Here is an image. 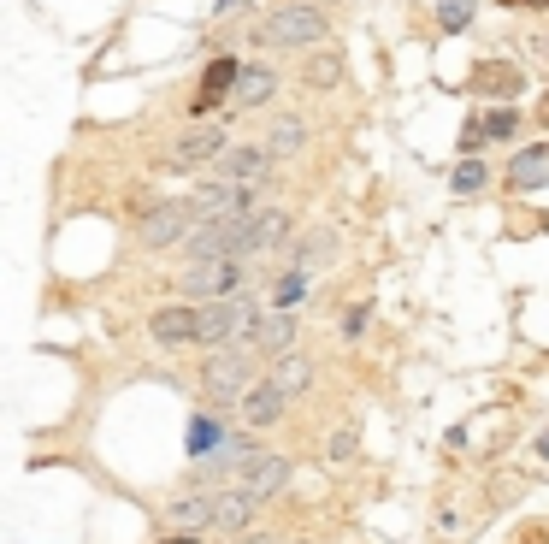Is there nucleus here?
<instances>
[{"label":"nucleus","mask_w":549,"mask_h":544,"mask_svg":"<svg viewBox=\"0 0 549 544\" xmlns=\"http://www.w3.org/2000/svg\"><path fill=\"white\" fill-rule=\"evenodd\" d=\"M266 314H260V302L254 296H213V302H201V338L207 349H225V343H248L254 338V326H260Z\"/></svg>","instance_id":"f257e3e1"},{"label":"nucleus","mask_w":549,"mask_h":544,"mask_svg":"<svg viewBox=\"0 0 549 544\" xmlns=\"http://www.w3.org/2000/svg\"><path fill=\"white\" fill-rule=\"evenodd\" d=\"M284 403H290V391H284L278 379H260L243 397V420L248 426H272V420H284Z\"/></svg>","instance_id":"ddd939ff"},{"label":"nucleus","mask_w":549,"mask_h":544,"mask_svg":"<svg viewBox=\"0 0 549 544\" xmlns=\"http://www.w3.org/2000/svg\"><path fill=\"white\" fill-rule=\"evenodd\" d=\"M366 308H372V302H355V308H349V320H343V332H349V338L366 326Z\"/></svg>","instance_id":"c756f323"},{"label":"nucleus","mask_w":549,"mask_h":544,"mask_svg":"<svg viewBox=\"0 0 549 544\" xmlns=\"http://www.w3.org/2000/svg\"><path fill=\"white\" fill-rule=\"evenodd\" d=\"M272 89H278V77L266 66H243V77H237V89H231V113H243V107H260V101H272Z\"/></svg>","instance_id":"2eb2a0df"},{"label":"nucleus","mask_w":549,"mask_h":544,"mask_svg":"<svg viewBox=\"0 0 549 544\" xmlns=\"http://www.w3.org/2000/svg\"><path fill=\"white\" fill-rule=\"evenodd\" d=\"M172 527H189V533H201V527H213V515H219V491H201V497H178L172 509Z\"/></svg>","instance_id":"f3484780"},{"label":"nucleus","mask_w":549,"mask_h":544,"mask_svg":"<svg viewBox=\"0 0 549 544\" xmlns=\"http://www.w3.org/2000/svg\"><path fill=\"white\" fill-rule=\"evenodd\" d=\"M538 456H544V462H549V432H544V438H538Z\"/></svg>","instance_id":"2f4dec72"},{"label":"nucleus","mask_w":549,"mask_h":544,"mask_svg":"<svg viewBox=\"0 0 549 544\" xmlns=\"http://www.w3.org/2000/svg\"><path fill=\"white\" fill-rule=\"evenodd\" d=\"M302 142H307L302 119H278V125H272V131H266V148H272V160H278V154H296V148H302Z\"/></svg>","instance_id":"b1692460"},{"label":"nucleus","mask_w":549,"mask_h":544,"mask_svg":"<svg viewBox=\"0 0 549 544\" xmlns=\"http://www.w3.org/2000/svg\"><path fill=\"white\" fill-rule=\"evenodd\" d=\"M248 544H284V539H248Z\"/></svg>","instance_id":"72a5a7b5"},{"label":"nucleus","mask_w":549,"mask_h":544,"mask_svg":"<svg viewBox=\"0 0 549 544\" xmlns=\"http://www.w3.org/2000/svg\"><path fill=\"white\" fill-rule=\"evenodd\" d=\"M302 302V272L290 267V278H278V290H272V308H296Z\"/></svg>","instance_id":"bb28decb"},{"label":"nucleus","mask_w":549,"mask_h":544,"mask_svg":"<svg viewBox=\"0 0 549 544\" xmlns=\"http://www.w3.org/2000/svg\"><path fill=\"white\" fill-rule=\"evenodd\" d=\"M325 30H331V18H325L319 6H284V12L266 18V42H272V48H307V42H319Z\"/></svg>","instance_id":"39448f33"},{"label":"nucleus","mask_w":549,"mask_h":544,"mask_svg":"<svg viewBox=\"0 0 549 544\" xmlns=\"http://www.w3.org/2000/svg\"><path fill=\"white\" fill-rule=\"evenodd\" d=\"M166 544H201V539H195L189 527H172V539H166Z\"/></svg>","instance_id":"7c9ffc66"},{"label":"nucleus","mask_w":549,"mask_h":544,"mask_svg":"<svg viewBox=\"0 0 549 544\" xmlns=\"http://www.w3.org/2000/svg\"><path fill=\"white\" fill-rule=\"evenodd\" d=\"M485 142H490V136H485V119H467V125H461V148H467V154H479Z\"/></svg>","instance_id":"c85d7f7f"},{"label":"nucleus","mask_w":549,"mask_h":544,"mask_svg":"<svg viewBox=\"0 0 549 544\" xmlns=\"http://www.w3.org/2000/svg\"><path fill=\"white\" fill-rule=\"evenodd\" d=\"M148 332L160 343H195L201 338V308H189V302H166V308H154L148 314Z\"/></svg>","instance_id":"1a4fd4ad"},{"label":"nucleus","mask_w":549,"mask_h":544,"mask_svg":"<svg viewBox=\"0 0 549 544\" xmlns=\"http://www.w3.org/2000/svg\"><path fill=\"white\" fill-rule=\"evenodd\" d=\"M266 160H272V148H225L219 166H213V178H225V184H260Z\"/></svg>","instance_id":"f8f14e48"},{"label":"nucleus","mask_w":549,"mask_h":544,"mask_svg":"<svg viewBox=\"0 0 549 544\" xmlns=\"http://www.w3.org/2000/svg\"><path fill=\"white\" fill-rule=\"evenodd\" d=\"M201 391L219 397V403H243L248 391H254V355H243V343H225L219 355H207Z\"/></svg>","instance_id":"f03ea898"},{"label":"nucleus","mask_w":549,"mask_h":544,"mask_svg":"<svg viewBox=\"0 0 549 544\" xmlns=\"http://www.w3.org/2000/svg\"><path fill=\"white\" fill-rule=\"evenodd\" d=\"M325 456H331V462H349V456H355V426H343V432L325 444Z\"/></svg>","instance_id":"cd10ccee"},{"label":"nucleus","mask_w":549,"mask_h":544,"mask_svg":"<svg viewBox=\"0 0 549 544\" xmlns=\"http://www.w3.org/2000/svg\"><path fill=\"white\" fill-rule=\"evenodd\" d=\"M201 219H195V202H160L154 213H142V225H136V243L142 249H172L178 237H189Z\"/></svg>","instance_id":"20e7f679"},{"label":"nucleus","mask_w":549,"mask_h":544,"mask_svg":"<svg viewBox=\"0 0 549 544\" xmlns=\"http://www.w3.org/2000/svg\"><path fill=\"white\" fill-rule=\"evenodd\" d=\"M237 544H248V539H237Z\"/></svg>","instance_id":"f704fd0d"},{"label":"nucleus","mask_w":549,"mask_h":544,"mask_svg":"<svg viewBox=\"0 0 549 544\" xmlns=\"http://www.w3.org/2000/svg\"><path fill=\"white\" fill-rule=\"evenodd\" d=\"M248 462H254V438L237 432V438H219V456H201L189 474L195 479H225V474H243Z\"/></svg>","instance_id":"9d476101"},{"label":"nucleus","mask_w":549,"mask_h":544,"mask_svg":"<svg viewBox=\"0 0 549 544\" xmlns=\"http://www.w3.org/2000/svg\"><path fill=\"white\" fill-rule=\"evenodd\" d=\"M473 95H520V71L508 60H490V66L473 71Z\"/></svg>","instance_id":"aec40b11"},{"label":"nucleus","mask_w":549,"mask_h":544,"mask_svg":"<svg viewBox=\"0 0 549 544\" xmlns=\"http://www.w3.org/2000/svg\"><path fill=\"white\" fill-rule=\"evenodd\" d=\"M508 184H514V190H544L549 184V148L544 142H532V148H520V154L508 160Z\"/></svg>","instance_id":"4468645a"},{"label":"nucleus","mask_w":549,"mask_h":544,"mask_svg":"<svg viewBox=\"0 0 549 544\" xmlns=\"http://www.w3.org/2000/svg\"><path fill=\"white\" fill-rule=\"evenodd\" d=\"M514 131H520V113H514V107H496V113H485V136H490V142H508Z\"/></svg>","instance_id":"a878e982"},{"label":"nucleus","mask_w":549,"mask_h":544,"mask_svg":"<svg viewBox=\"0 0 549 544\" xmlns=\"http://www.w3.org/2000/svg\"><path fill=\"white\" fill-rule=\"evenodd\" d=\"M437 24L455 36V30H467L473 24V0H437Z\"/></svg>","instance_id":"393cba45"},{"label":"nucleus","mask_w":549,"mask_h":544,"mask_svg":"<svg viewBox=\"0 0 549 544\" xmlns=\"http://www.w3.org/2000/svg\"><path fill=\"white\" fill-rule=\"evenodd\" d=\"M237 77H243V66H237V60H213V66H207V77H201V101H195V113H207V107L231 101Z\"/></svg>","instance_id":"dca6fc26"},{"label":"nucleus","mask_w":549,"mask_h":544,"mask_svg":"<svg viewBox=\"0 0 549 544\" xmlns=\"http://www.w3.org/2000/svg\"><path fill=\"white\" fill-rule=\"evenodd\" d=\"M272 379L290 391V397H302L307 385H313V361L307 355H278V367H272Z\"/></svg>","instance_id":"412c9836"},{"label":"nucleus","mask_w":549,"mask_h":544,"mask_svg":"<svg viewBox=\"0 0 549 544\" xmlns=\"http://www.w3.org/2000/svg\"><path fill=\"white\" fill-rule=\"evenodd\" d=\"M302 77H307V89H337L343 83V60L337 54H313L302 66Z\"/></svg>","instance_id":"5701e85b"},{"label":"nucleus","mask_w":549,"mask_h":544,"mask_svg":"<svg viewBox=\"0 0 549 544\" xmlns=\"http://www.w3.org/2000/svg\"><path fill=\"white\" fill-rule=\"evenodd\" d=\"M290 231H296V219H290L284 207H260V213L248 219V237H243V261H260V255H272V249H284V243H290Z\"/></svg>","instance_id":"423d86ee"},{"label":"nucleus","mask_w":549,"mask_h":544,"mask_svg":"<svg viewBox=\"0 0 549 544\" xmlns=\"http://www.w3.org/2000/svg\"><path fill=\"white\" fill-rule=\"evenodd\" d=\"M331 255H337V237H331V225H319V231H307L302 243H296L290 267H296V272H319Z\"/></svg>","instance_id":"6ab92c4d"},{"label":"nucleus","mask_w":549,"mask_h":544,"mask_svg":"<svg viewBox=\"0 0 549 544\" xmlns=\"http://www.w3.org/2000/svg\"><path fill=\"white\" fill-rule=\"evenodd\" d=\"M225 154V131L219 125H195V131H183L172 142V154H166V172H189V166H207V160H219Z\"/></svg>","instance_id":"0eeeda50"},{"label":"nucleus","mask_w":549,"mask_h":544,"mask_svg":"<svg viewBox=\"0 0 549 544\" xmlns=\"http://www.w3.org/2000/svg\"><path fill=\"white\" fill-rule=\"evenodd\" d=\"M237 485H243L254 503H272V497L290 485V456H254V462L243 468V479H237Z\"/></svg>","instance_id":"6e6552de"},{"label":"nucleus","mask_w":549,"mask_h":544,"mask_svg":"<svg viewBox=\"0 0 549 544\" xmlns=\"http://www.w3.org/2000/svg\"><path fill=\"white\" fill-rule=\"evenodd\" d=\"M248 278V261L243 255H213V261H195L183 272V296L189 302H213V296H237Z\"/></svg>","instance_id":"7ed1b4c3"},{"label":"nucleus","mask_w":549,"mask_h":544,"mask_svg":"<svg viewBox=\"0 0 549 544\" xmlns=\"http://www.w3.org/2000/svg\"><path fill=\"white\" fill-rule=\"evenodd\" d=\"M514 6H549V0H514Z\"/></svg>","instance_id":"473e14b6"},{"label":"nucleus","mask_w":549,"mask_h":544,"mask_svg":"<svg viewBox=\"0 0 549 544\" xmlns=\"http://www.w3.org/2000/svg\"><path fill=\"white\" fill-rule=\"evenodd\" d=\"M254 509H260V503L248 497L243 485H231V491H219V515H213V527H219V533H243L248 521H254Z\"/></svg>","instance_id":"a211bd4d"},{"label":"nucleus","mask_w":549,"mask_h":544,"mask_svg":"<svg viewBox=\"0 0 549 544\" xmlns=\"http://www.w3.org/2000/svg\"><path fill=\"white\" fill-rule=\"evenodd\" d=\"M485 184H490V166L479 160V154H467V160L449 172V190H455V196H479Z\"/></svg>","instance_id":"4be33fe9"},{"label":"nucleus","mask_w":549,"mask_h":544,"mask_svg":"<svg viewBox=\"0 0 549 544\" xmlns=\"http://www.w3.org/2000/svg\"><path fill=\"white\" fill-rule=\"evenodd\" d=\"M296 332H302V320L290 314V308H272L260 326H254V338H248V349H260V355H290V343H296Z\"/></svg>","instance_id":"9b49d317"}]
</instances>
